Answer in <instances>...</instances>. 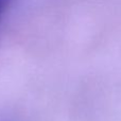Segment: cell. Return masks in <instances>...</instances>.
I'll return each instance as SVG.
<instances>
[{
    "label": "cell",
    "mask_w": 121,
    "mask_h": 121,
    "mask_svg": "<svg viewBox=\"0 0 121 121\" xmlns=\"http://www.w3.org/2000/svg\"><path fill=\"white\" fill-rule=\"evenodd\" d=\"M0 121H10V120H8V119H0Z\"/></svg>",
    "instance_id": "6da1fadb"
}]
</instances>
